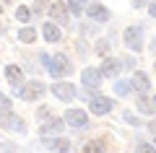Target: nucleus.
I'll return each instance as SVG.
<instances>
[{
	"label": "nucleus",
	"instance_id": "nucleus-1",
	"mask_svg": "<svg viewBox=\"0 0 156 153\" xmlns=\"http://www.w3.org/2000/svg\"><path fill=\"white\" fill-rule=\"evenodd\" d=\"M47 65H50L52 78H65V75H70V60H68L65 55H55V60L47 62Z\"/></svg>",
	"mask_w": 156,
	"mask_h": 153
},
{
	"label": "nucleus",
	"instance_id": "nucleus-2",
	"mask_svg": "<svg viewBox=\"0 0 156 153\" xmlns=\"http://www.w3.org/2000/svg\"><path fill=\"white\" fill-rule=\"evenodd\" d=\"M44 91H47V88H44V83L31 81V83H26V86L21 88V99H23V101H34V99H39Z\"/></svg>",
	"mask_w": 156,
	"mask_h": 153
},
{
	"label": "nucleus",
	"instance_id": "nucleus-3",
	"mask_svg": "<svg viewBox=\"0 0 156 153\" xmlns=\"http://www.w3.org/2000/svg\"><path fill=\"white\" fill-rule=\"evenodd\" d=\"M65 122L73 127H86L89 125V114H86L83 109H68L65 112Z\"/></svg>",
	"mask_w": 156,
	"mask_h": 153
},
{
	"label": "nucleus",
	"instance_id": "nucleus-4",
	"mask_svg": "<svg viewBox=\"0 0 156 153\" xmlns=\"http://www.w3.org/2000/svg\"><path fill=\"white\" fill-rule=\"evenodd\" d=\"M50 16H52V21H55L57 26H65V23H68V5L60 3V0L52 3V5H50Z\"/></svg>",
	"mask_w": 156,
	"mask_h": 153
},
{
	"label": "nucleus",
	"instance_id": "nucleus-5",
	"mask_svg": "<svg viewBox=\"0 0 156 153\" xmlns=\"http://www.w3.org/2000/svg\"><path fill=\"white\" fill-rule=\"evenodd\" d=\"M89 109L94 112V114H107V112L112 109V99H107V96H91Z\"/></svg>",
	"mask_w": 156,
	"mask_h": 153
},
{
	"label": "nucleus",
	"instance_id": "nucleus-6",
	"mask_svg": "<svg viewBox=\"0 0 156 153\" xmlns=\"http://www.w3.org/2000/svg\"><path fill=\"white\" fill-rule=\"evenodd\" d=\"M125 47L128 49H140V26H128L125 29Z\"/></svg>",
	"mask_w": 156,
	"mask_h": 153
},
{
	"label": "nucleus",
	"instance_id": "nucleus-7",
	"mask_svg": "<svg viewBox=\"0 0 156 153\" xmlns=\"http://www.w3.org/2000/svg\"><path fill=\"white\" fill-rule=\"evenodd\" d=\"M52 93H55L57 99H62V101H73V99H76V91H73V86L70 83H55V86H52Z\"/></svg>",
	"mask_w": 156,
	"mask_h": 153
},
{
	"label": "nucleus",
	"instance_id": "nucleus-8",
	"mask_svg": "<svg viewBox=\"0 0 156 153\" xmlns=\"http://www.w3.org/2000/svg\"><path fill=\"white\" fill-rule=\"evenodd\" d=\"M101 75L104 78H117L120 75V60H112V57H107L104 62H101Z\"/></svg>",
	"mask_w": 156,
	"mask_h": 153
},
{
	"label": "nucleus",
	"instance_id": "nucleus-9",
	"mask_svg": "<svg viewBox=\"0 0 156 153\" xmlns=\"http://www.w3.org/2000/svg\"><path fill=\"white\" fill-rule=\"evenodd\" d=\"M99 81H101V73L99 70H94V68H86V70H83V86L86 88H96Z\"/></svg>",
	"mask_w": 156,
	"mask_h": 153
},
{
	"label": "nucleus",
	"instance_id": "nucleus-10",
	"mask_svg": "<svg viewBox=\"0 0 156 153\" xmlns=\"http://www.w3.org/2000/svg\"><path fill=\"white\" fill-rule=\"evenodd\" d=\"M86 13H89V16L94 18V21H107V18H109V11H107L104 5H99V3L89 5V8H86Z\"/></svg>",
	"mask_w": 156,
	"mask_h": 153
},
{
	"label": "nucleus",
	"instance_id": "nucleus-11",
	"mask_svg": "<svg viewBox=\"0 0 156 153\" xmlns=\"http://www.w3.org/2000/svg\"><path fill=\"white\" fill-rule=\"evenodd\" d=\"M133 88H135L138 93H148L151 83H148V78H146L143 73H135V75H133Z\"/></svg>",
	"mask_w": 156,
	"mask_h": 153
},
{
	"label": "nucleus",
	"instance_id": "nucleus-12",
	"mask_svg": "<svg viewBox=\"0 0 156 153\" xmlns=\"http://www.w3.org/2000/svg\"><path fill=\"white\" fill-rule=\"evenodd\" d=\"M60 130H62V120H57V117H52V120L44 117V125H42V132H44V135H47V132L55 135V132H60Z\"/></svg>",
	"mask_w": 156,
	"mask_h": 153
},
{
	"label": "nucleus",
	"instance_id": "nucleus-13",
	"mask_svg": "<svg viewBox=\"0 0 156 153\" xmlns=\"http://www.w3.org/2000/svg\"><path fill=\"white\" fill-rule=\"evenodd\" d=\"M18 39H21L23 44H34L37 42V31H34L31 26H23L21 31H18Z\"/></svg>",
	"mask_w": 156,
	"mask_h": 153
},
{
	"label": "nucleus",
	"instance_id": "nucleus-14",
	"mask_svg": "<svg viewBox=\"0 0 156 153\" xmlns=\"http://www.w3.org/2000/svg\"><path fill=\"white\" fill-rule=\"evenodd\" d=\"M42 31H44V39H47V42H57V39H60V29H57L55 23H47Z\"/></svg>",
	"mask_w": 156,
	"mask_h": 153
},
{
	"label": "nucleus",
	"instance_id": "nucleus-15",
	"mask_svg": "<svg viewBox=\"0 0 156 153\" xmlns=\"http://www.w3.org/2000/svg\"><path fill=\"white\" fill-rule=\"evenodd\" d=\"M5 78H8V81H11V83H21V68H16V65H11V68H8V70H5Z\"/></svg>",
	"mask_w": 156,
	"mask_h": 153
},
{
	"label": "nucleus",
	"instance_id": "nucleus-16",
	"mask_svg": "<svg viewBox=\"0 0 156 153\" xmlns=\"http://www.w3.org/2000/svg\"><path fill=\"white\" fill-rule=\"evenodd\" d=\"M104 148H107L104 140H91V143H86V145H83V151L86 153H96V151H104Z\"/></svg>",
	"mask_w": 156,
	"mask_h": 153
},
{
	"label": "nucleus",
	"instance_id": "nucleus-17",
	"mask_svg": "<svg viewBox=\"0 0 156 153\" xmlns=\"http://www.w3.org/2000/svg\"><path fill=\"white\" fill-rule=\"evenodd\" d=\"M65 5L70 8L73 13H81V11H86V0H68Z\"/></svg>",
	"mask_w": 156,
	"mask_h": 153
},
{
	"label": "nucleus",
	"instance_id": "nucleus-18",
	"mask_svg": "<svg viewBox=\"0 0 156 153\" xmlns=\"http://www.w3.org/2000/svg\"><path fill=\"white\" fill-rule=\"evenodd\" d=\"M138 106H140V112H146V114H154V112H156V109H154V101H151V99H146V96L138 101Z\"/></svg>",
	"mask_w": 156,
	"mask_h": 153
},
{
	"label": "nucleus",
	"instance_id": "nucleus-19",
	"mask_svg": "<svg viewBox=\"0 0 156 153\" xmlns=\"http://www.w3.org/2000/svg\"><path fill=\"white\" fill-rule=\"evenodd\" d=\"M16 18H18V21H23V23H26L29 18H31V11H29L26 5H21V8H18V11H16Z\"/></svg>",
	"mask_w": 156,
	"mask_h": 153
},
{
	"label": "nucleus",
	"instance_id": "nucleus-20",
	"mask_svg": "<svg viewBox=\"0 0 156 153\" xmlns=\"http://www.w3.org/2000/svg\"><path fill=\"white\" fill-rule=\"evenodd\" d=\"M5 125H11V109L3 106V109H0V127H5Z\"/></svg>",
	"mask_w": 156,
	"mask_h": 153
},
{
	"label": "nucleus",
	"instance_id": "nucleus-21",
	"mask_svg": "<svg viewBox=\"0 0 156 153\" xmlns=\"http://www.w3.org/2000/svg\"><path fill=\"white\" fill-rule=\"evenodd\" d=\"M70 148V140H65V137H60V140L52 143V151H68Z\"/></svg>",
	"mask_w": 156,
	"mask_h": 153
},
{
	"label": "nucleus",
	"instance_id": "nucleus-22",
	"mask_svg": "<svg viewBox=\"0 0 156 153\" xmlns=\"http://www.w3.org/2000/svg\"><path fill=\"white\" fill-rule=\"evenodd\" d=\"M96 55H101V57L109 55V42H104V39H101V42L96 44Z\"/></svg>",
	"mask_w": 156,
	"mask_h": 153
},
{
	"label": "nucleus",
	"instance_id": "nucleus-23",
	"mask_svg": "<svg viewBox=\"0 0 156 153\" xmlns=\"http://www.w3.org/2000/svg\"><path fill=\"white\" fill-rule=\"evenodd\" d=\"M128 91H130V86H128V83H117V93H120V96H125Z\"/></svg>",
	"mask_w": 156,
	"mask_h": 153
},
{
	"label": "nucleus",
	"instance_id": "nucleus-24",
	"mask_svg": "<svg viewBox=\"0 0 156 153\" xmlns=\"http://www.w3.org/2000/svg\"><path fill=\"white\" fill-rule=\"evenodd\" d=\"M148 3H151V0H133L135 8H143V5H148Z\"/></svg>",
	"mask_w": 156,
	"mask_h": 153
},
{
	"label": "nucleus",
	"instance_id": "nucleus-25",
	"mask_svg": "<svg viewBox=\"0 0 156 153\" xmlns=\"http://www.w3.org/2000/svg\"><path fill=\"white\" fill-rule=\"evenodd\" d=\"M0 106H11V101H8V99L3 96V93H0Z\"/></svg>",
	"mask_w": 156,
	"mask_h": 153
},
{
	"label": "nucleus",
	"instance_id": "nucleus-26",
	"mask_svg": "<svg viewBox=\"0 0 156 153\" xmlns=\"http://www.w3.org/2000/svg\"><path fill=\"white\" fill-rule=\"evenodd\" d=\"M148 13H151L154 18H156V3H151V5H148Z\"/></svg>",
	"mask_w": 156,
	"mask_h": 153
},
{
	"label": "nucleus",
	"instance_id": "nucleus-27",
	"mask_svg": "<svg viewBox=\"0 0 156 153\" xmlns=\"http://www.w3.org/2000/svg\"><path fill=\"white\" fill-rule=\"evenodd\" d=\"M148 130H151V132H154V135H156V120L151 122V127H148Z\"/></svg>",
	"mask_w": 156,
	"mask_h": 153
},
{
	"label": "nucleus",
	"instance_id": "nucleus-28",
	"mask_svg": "<svg viewBox=\"0 0 156 153\" xmlns=\"http://www.w3.org/2000/svg\"><path fill=\"white\" fill-rule=\"evenodd\" d=\"M151 47H154V52H156V39H154V44H151Z\"/></svg>",
	"mask_w": 156,
	"mask_h": 153
},
{
	"label": "nucleus",
	"instance_id": "nucleus-29",
	"mask_svg": "<svg viewBox=\"0 0 156 153\" xmlns=\"http://www.w3.org/2000/svg\"><path fill=\"white\" fill-rule=\"evenodd\" d=\"M5 3H13V0H5Z\"/></svg>",
	"mask_w": 156,
	"mask_h": 153
},
{
	"label": "nucleus",
	"instance_id": "nucleus-30",
	"mask_svg": "<svg viewBox=\"0 0 156 153\" xmlns=\"http://www.w3.org/2000/svg\"><path fill=\"white\" fill-rule=\"evenodd\" d=\"M0 13H3V5H0Z\"/></svg>",
	"mask_w": 156,
	"mask_h": 153
}]
</instances>
